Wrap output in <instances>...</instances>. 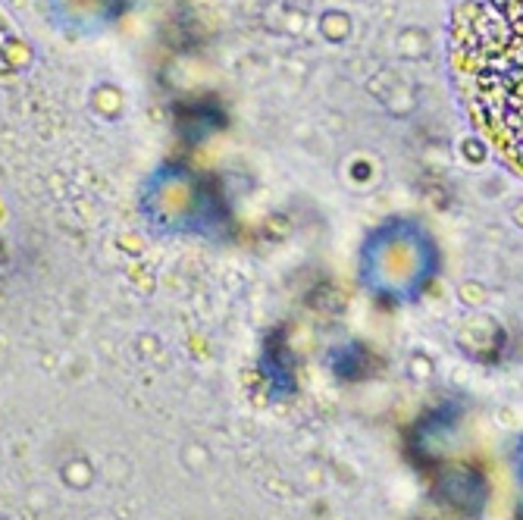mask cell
<instances>
[{
    "label": "cell",
    "instance_id": "cell-1",
    "mask_svg": "<svg viewBox=\"0 0 523 520\" xmlns=\"http://www.w3.org/2000/svg\"><path fill=\"white\" fill-rule=\"evenodd\" d=\"M448 57L470 123L523 176V0H458Z\"/></svg>",
    "mask_w": 523,
    "mask_h": 520
}]
</instances>
